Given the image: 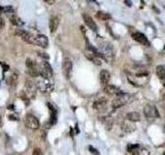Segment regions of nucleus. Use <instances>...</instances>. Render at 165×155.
Masks as SVG:
<instances>
[{"mask_svg": "<svg viewBox=\"0 0 165 155\" xmlns=\"http://www.w3.org/2000/svg\"><path fill=\"white\" fill-rule=\"evenodd\" d=\"M126 118L128 121H131V122H138L141 120V117L140 114H139L138 112H130L128 114L126 115Z\"/></svg>", "mask_w": 165, "mask_h": 155, "instance_id": "nucleus-19", "label": "nucleus"}, {"mask_svg": "<svg viewBox=\"0 0 165 155\" xmlns=\"http://www.w3.org/2000/svg\"><path fill=\"white\" fill-rule=\"evenodd\" d=\"M25 90H26V95L29 98H34L36 94V91H37V88L35 86V83L32 82L28 79L25 83Z\"/></svg>", "mask_w": 165, "mask_h": 155, "instance_id": "nucleus-8", "label": "nucleus"}, {"mask_svg": "<svg viewBox=\"0 0 165 155\" xmlns=\"http://www.w3.org/2000/svg\"><path fill=\"white\" fill-rule=\"evenodd\" d=\"M125 3H126L127 5H128V6H131V2H130V1H125Z\"/></svg>", "mask_w": 165, "mask_h": 155, "instance_id": "nucleus-35", "label": "nucleus"}, {"mask_svg": "<svg viewBox=\"0 0 165 155\" xmlns=\"http://www.w3.org/2000/svg\"><path fill=\"white\" fill-rule=\"evenodd\" d=\"M99 78H100V82L103 85H108V82L110 80V73L108 70L103 69L100 71V75H99Z\"/></svg>", "mask_w": 165, "mask_h": 155, "instance_id": "nucleus-18", "label": "nucleus"}, {"mask_svg": "<svg viewBox=\"0 0 165 155\" xmlns=\"http://www.w3.org/2000/svg\"><path fill=\"white\" fill-rule=\"evenodd\" d=\"M164 130H165V129H164Z\"/></svg>", "mask_w": 165, "mask_h": 155, "instance_id": "nucleus-40", "label": "nucleus"}, {"mask_svg": "<svg viewBox=\"0 0 165 155\" xmlns=\"http://www.w3.org/2000/svg\"><path fill=\"white\" fill-rule=\"evenodd\" d=\"M8 119H10L12 121H18V117L16 115H10L8 116Z\"/></svg>", "mask_w": 165, "mask_h": 155, "instance_id": "nucleus-33", "label": "nucleus"}, {"mask_svg": "<svg viewBox=\"0 0 165 155\" xmlns=\"http://www.w3.org/2000/svg\"><path fill=\"white\" fill-rule=\"evenodd\" d=\"M1 10H2L3 12H5V14H12V15H14V8H12V6H10V5L4 6V8H1Z\"/></svg>", "mask_w": 165, "mask_h": 155, "instance_id": "nucleus-26", "label": "nucleus"}, {"mask_svg": "<svg viewBox=\"0 0 165 155\" xmlns=\"http://www.w3.org/2000/svg\"><path fill=\"white\" fill-rule=\"evenodd\" d=\"M59 22H60V20H59V18H58L57 16H53V17H51L50 24H49V26H50V31L52 32V33L56 32V30L58 29Z\"/></svg>", "mask_w": 165, "mask_h": 155, "instance_id": "nucleus-17", "label": "nucleus"}, {"mask_svg": "<svg viewBox=\"0 0 165 155\" xmlns=\"http://www.w3.org/2000/svg\"><path fill=\"white\" fill-rule=\"evenodd\" d=\"M132 37H133L134 40H136L139 44L144 45L146 47H150V41H149L148 37L144 33H141V32H134V33H132Z\"/></svg>", "mask_w": 165, "mask_h": 155, "instance_id": "nucleus-10", "label": "nucleus"}, {"mask_svg": "<svg viewBox=\"0 0 165 155\" xmlns=\"http://www.w3.org/2000/svg\"><path fill=\"white\" fill-rule=\"evenodd\" d=\"M37 54H38V55L40 56L41 58H43V59H45V60H46V61L50 59V56H49L47 53H45V52H38V53H37Z\"/></svg>", "mask_w": 165, "mask_h": 155, "instance_id": "nucleus-30", "label": "nucleus"}, {"mask_svg": "<svg viewBox=\"0 0 165 155\" xmlns=\"http://www.w3.org/2000/svg\"><path fill=\"white\" fill-rule=\"evenodd\" d=\"M144 114L147 119H154L159 117V112L157 108L152 104H147L144 108Z\"/></svg>", "mask_w": 165, "mask_h": 155, "instance_id": "nucleus-7", "label": "nucleus"}, {"mask_svg": "<svg viewBox=\"0 0 165 155\" xmlns=\"http://www.w3.org/2000/svg\"><path fill=\"white\" fill-rule=\"evenodd\" d=\"M164 155H165V152H164Z\"/></svg>", "mask_w": 165, "mask_h": 155, "instance_id": "nucleus-39", "label": "nucleus"}, {"mask_svg": "<svg viewBox=\"0 0 165 155\" xmlns=\"http://www.w3.org/2000/svg\"><path fill=\"white\" fill-rule=\"evenodd\" d=\"M32 155H42V152H41V150L39 148H35L33 150V152H32Z\"/></svg>", "mask_w": 165, "mask_h": 155, "instance_id": "nucleus-32", "label": "nucleus"}, {"mask_svg": "<svg viewBox=\"0 0 165 155\" xmlns=\"http://www.w3.org/2000/svg\"><path fill=\"white\" fill-rule=\"evenodd\" d=\"M96 17L98 18V19H100L101 21H107V20H110V18H112V16H110V14H107V12H98L96 14Z\"/></svg>", "mask_w": 165, "mask_h": 155, "instance_id": "nucleus-25", "label": "nucleus"}, {"mask_svg": "<svg viewBox=\"0 0 165 155\" xmlns=\"http://www.w3.org/2000/svg\"><path fill=\"white\" fill-rule=\"evenodd\" d=\"M156 75L160 80H165V65H158L156 67Z\"/></svg>", "mask_w": 165, "mask_h": 155, "instance_id": "nucleus-23", "label": "nucleus"}, {"mask_svg": "<svg viewBox=\"0 0 165 155\" xmlns=\"http://www.w3.org/2000/svg\"><path fill=\"white\" fill-rule=\"evenodd\" d=\"M45 2L46 3H48V4H54L55 3V0H45Z\"/></svg>", "mask_w": 165, "mask_h": 155, "instance_id": "nucleus-34", "label": "nucleus"}, {"mask_svg": "<svg viewBox=\"0 0 165 155\" xmlns=\"http://www.w3.org/2000/svg\"><path fill=\"white\" fill-rule=\"evenodd\" d=\"M99 49H100V54L102 56L103 59L110 61L114 57V49H112V46L110 44V43H102V44L99 45Z\"/></svg>", "mask_w": 165, "mask_h": 155, "instance_id": "nucleus-3", "label": "nucleus"}, {"mask_svg": "<svg viewBox=\"0 0 165 155\" xmlns=\"http://www.w3.org/2000/svg\"><path fill=\"white\" fill-rule=\"evenodd\" d=\"M83 19H84L85 24L87 25L88 28H90L92 31H97V25H96V23L94 22V20L92 19L90 16L85 14V15H83Z\"/></svg>", "mask_w": 165, "mask_h": 155, "instance_id": "nucleus-14", "label": "nucleus"}, {"mask_svg": "<svg viewBox=\"0 0 165 155\" xmlns=\"http://www.w3.org/2000/svg\"><path fill=\"white\" fill-rule=\"evenodd\" d=\"M135 153H137V155H150V151L146 148H140L139 147L137 149V151Z\"/></svg>", "mask_w": 165, "mask_h": 155, "instance_id": "nucleus-27", "label": "nucleus"}, {"mask_svg": "<svg viewBox=\"0 0 165 155\" xmlns=\"http://www.w3.org/2000/svg\"><path fill=\"white\" fill-rule=\"evenodd\" d=\"M72 62L70 60H65L64 64H63V71H64V75L66 77V79H70L71 77V73H72Z\"/></svg>", "mask_w": 165, "mask_h": 155, "instance_id": "nucleus-15", "label": "nucleus"}, {"mask_svg": "<svg viewBox=\"0 0 165 155\" xmlns=\"http://www.w3.org/2000/svg\"><path fill=\"white\" fill-rule=\"evenodd\" d=\"M164 50H165V46H164Z\"/></svg>", "mask_w": 165, "mask_h": 155, "instance_id": "nucleus-37", "label": "nucleus"}, {"mask_svg": "<svg viewBox=\"0 0 165 155\" xmlns=\"http://www.w3.org/2000/svg\"><path fill=\"white\" fill-rule=\"evenodd\" d=\"M35 86L36 88L41 91L42 93H50L53 91L54 86L52 84V82L50 81V79L43 78L41 75H38L35 80Z\"/></svg>", "mask_w": 165, "mask_h": 155, "instance_id": "nucleus-1", "label": "nucleus"}, {"mask_svg": "<svg viewBox=\"0 0 165 155\" xmlns=\"http://www.w3.org/2000/svg\"><path fill=\"white\" fill-rule=\"evenodd\" d=\"M100 120H101V122H102V123L105 124L106 129H108V130H110V129L112 128V124H114V120H112L110 117H101Z\"/></svg>", "mask_w": 165, "mask_h": 155, "instance_id": "nucleus-24", "label": "nucleus"}, {"mask_svg": "<svg viewBox=\"0 0 165 155\" xmlns=\"http://www.w3.org/2000/svg\"><path fill=\"white\" fill-rule=\"evenodd\" d=\"M26 66L28 68V73L31 77L33 78H37L39 75V67L37 65V63L34 62L33 60H31L30 58H28L26 60Z\"/></svg>", "mask_w": 165, "mask_h": 155, "instance_id": "nucleus-6", "label": "nucleus"}, {"mask_svg": "<svg viewBox=\"0 0 165 155\" xmlns=\"http://www.w3.org/2000/svg\"><path fill=\"white\" fill-rule=\"evenodd\" d=\"M18 73L17 71H14V73H12V75H10V77L6 79V83L8 84V86H10V87H16V85H17L18 83Z\"/></svg>", "mask_w": 165, "mask_h": 155, "instance_id": "nucleus-20", "label": "nucleus"}, {"mask_svg": "<svg viewBox=\"0 0 165 155\" xmlns=\"http://www.w3.org/2000/svg\"><path fill=\"white\" fill-rule=\"evenodd\" d=\"M103 91L104 93H106L107 95H116V96H119V95L123 94V92L121 91L119 87L114 85H105L103 87Z\"/></svg>", "mask_w": 165, "mask_h": 155, "instance_id": "nucleus-12", "label": "nucleus"}, {"mask_svg": "<svg viewBox=\"0 0 165 155\" xmlns=\"http://www.w3.org/2000/svg\"><path fill=\"white\" fill-rule=\"evenodd\" d=\"M1 125H2V120H1V118H0V127H1Z\"/></svg>", "mask_w": 165, "mask_h": 155, "instance_id": "nucleus-36", "label": "nucleus"}, {"mask_svg": "<svg viewBox=\"0 0 165 155\" xmlns=\"http://www.w3.org/2000/svg\"><path fill=\"white\" fill-rule=\"evenodd\" d=\"M121 129L124 131L125 133H132L136 130V126L133 122L128 121V120H124L121 124Z\"/></svg>", "mask_w": 165, "mask_h": 155, "instance_id": "nucleus-11", "label": "nucleus"}, {"mask_svg": "<svg viewBox=\"0 0 165 155\" xmlns=\"http://www.w3.org/2000/svg\"><path fill=\"white\" fill-rule=\"evenodd\" d=\"M138 148H139V145H137V144H135V145H129V146H128V151L135 154V152L137 151V149H138Z\"/></svg>", "mask_w": 165, "mask_h": 155, "instance_id": "nucleus-28", "label": "nucleus"}, {"mask_svg": "<svg viewBox=\"0 0 165 155\" xmlns=\"http://www.w3.org/2000/svg\"><path fill=\"white\" fill-rule=\"evenodd\" d=\"M85 56H86L87 58L91 61V62H93L94 64H96V65H101L100 58H99V57H97L96 55H94L93 53H91V52H86Z\"/></svg>", "mask_w": 165, "mask_h": 155, "instance_id": "nucleus-21", "label": "nucleus"}, {"mask_svg": "<svg viewBox=\"0 0 165 155\" xmlns=\"http://www.w3.org/2000/svg\"><path fill=\"white\" fill-rule=\"evenodd\" d=\"M10 23L14 26H23L24 25V22L22 21V19L20 17H18L17 15H10Z\"/></svg>", "mask_w": 165, "mask_h": 155, "instance_id": "nucleus-22", "label": "nucleus"}, {"mask_svg": "<svg viewBox=\"0 0 165 155\" xmlns=\"http://www.w3.org/2000/svg\"><path fill=\"white\" fill-rule=\"evenodd\" d=\"M1 8H0V29H2L3 27H4V20H3L2 16H1Z\"/></svg>", "mask_w": 165, "mask_h": 155, "instance_id": "nucleus-31", "label": "nucleus"}, {"mask_svg": "<svg viewBox=\"0 0 165 155\" xmlns=\"http://www.w3.org/2000/svg\"><path fill=\"white\" fill-rule=\"evenodd\" d=\"M24 123H25V126H26L27 128L33 129V130L34 129H38L39 125H40V124H39L38 119L31 114L26 115V117H25V119H24Z\"/></svg>", "mask_w": 165, "mask_h": 155, "instance_id": "nucleus-4", "label": "nucleus"}, {"mask_svg": "<svg viewBox=\"0 0 165 155\" xmlns=\"http://www.w3.org/2000/svg\"><path fill=\"white\" fill-rule=\"evenodd\" d=\"M164 87H165V84H164Z\"/></svg>", "mask_w": 165, "mask_h": 155, "instance_id": "nucleus-38", "label": "nucleus"}, {"mask_svg": "<svg viewBox=\"0 0 165 155\" xmlns=\"http://www.w3.org/2000/svg\"><path fill=\"white\" fill-rule=\"evenodd\" d=\"M89 151H90L93 155H100L99 151L97 150V149H95L94 147H92V146H89Z\"/></svg>", "mask_w": 165, "mask_h": 155, "instance_id": "nucleus-29", "label": "nucleus"}, {"mask_svg": "<svg viewBox=\"0 0 165 155\" xmlns=\"http://www.w3.org/2000/svg\"><path fill=\"white\" fill-rule=\"evenodd\" d=\"M133 99V95L128 94V93H123V94L119 95L112 100V107L114 109H119V108L123 107L125 104H127L128 102H130Z\"/></svg>", "mask_w": 165, "mask_h": 155, "instance_id": "nucleus-2", "label": "nucleus"}, {"mask_svg": "<svg viewBox=\"0 0 165 155\" xmlns=\"http://www.w3.org/2000/svg\"><path fill=\"white\" fill-rule=\"evenodd\" d=\"M34 45L41 47V48H43V49L48 48V46H49L48 37H47L46 35H42V34L36 35V36H34Z\"/></svg>", "mask_w": 165, "mask_h": 155, "instance_id": "nucleus-13", "label": "nucleus"}, {"mask_svg": "<svg viewBox=\"0 0 165 155\" xmlns=\"http://www.w3.org/2000/svg\"><path fill=\"white\" fill-rule=\"evenodd\" d=\"M106 104H107V99L104 98V97H101L99 99L95 100L93 104V108L97 111H101V110L105 109Z\"/></svg>", "mask_w": 165, "mask_h": 155, "instance_id": "nucleus-16", "label": "nucleus"}, {"mask_svg": "<svg viewBox=\"0 0 165 155\" xmlns=\"http://www.w3.org/2000/svg\"><path fill=\"white\" fill-rule=\"evenodd\" d=\"M16 34L19 35L23 40H25L27 44H31V45H34V36L32 34H30L29 32L25 31L23 29H18L16 31Z\"/></svg>", "mask_w": 165, "mask_h": 155, "instance_id": "nucleus-9", "label": "nucleus"}, {"mask_svg": "<svg viewBox=\"0 0 165 155\" xmlns=\"http://www.w3.org/2000/svg\"><path fill=\"white\" fill-rule=\"evenodd\" d=\"M39 75L43 78H47V79H51L53 77V69L51 67L50 63L47 62V61H43L39 64Z\"/></svg>", "mask_w": 165, "mask_h": 155, "instance_id": "nucleus-5", "label": "nucleus"}]
</instances>
